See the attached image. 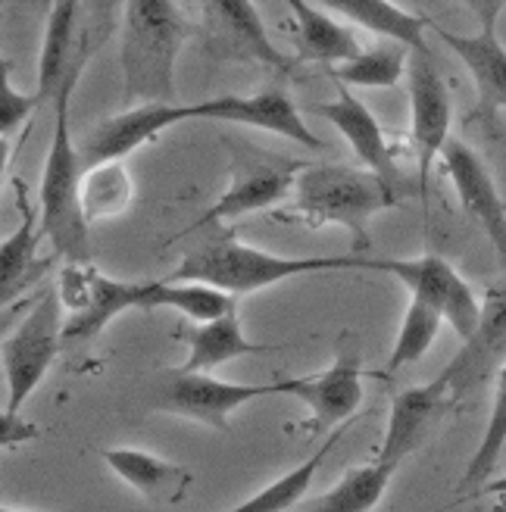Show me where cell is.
Masks as SVG:
<instances>
[{
  "mask_svg": "<svg viewBox=\"0 0 506 512\" xmlns=\"http://www.w3.org/2000/svg\"><path fill=\"white\" fill-rule=\"evenodd\" d=\"M400 203L391 178L372 169L332 166V163H303L297 169L294 200L282 210H272L275 222H303L313 232L325 225H338L350 235L353 250L366 256L372 247L369 222Z\"/></svg>",
  "mask_w": 506,
  "mask_h": 512,
  "instance_id": "cell-1",
  "label": "cell"
},
{
  "mask_svg": "<svg viewBox=\"0 0 506 512\" xmlns=\"http://www.w3.org/2000/svg\"><path fill=\"white\" fill-rule=\"evenodd\" d=\"M313 113L338 128V135L350 144V150L357 153L366 169L385 175L394 182L397 163H394V150L385 138V128L357 94H350L347 85H341V94L335 100L313 104Z\"/></svg>",
  "mask_w": 506,
  "mask_h": 512,
  "instance_id": "cell-20",
  "label": "cell"
},
{
  "mask_svg": "<svg viewBox=\"0 0 506 512\" xmlns=\"http://www.w3.org/2000/svg\"><path fill=\"white\" fill-rule=\"evenodd\" d=\"M457 400L460 397L450 391L444 375H438L428 384H416V388L397 391L391 400L385 441H382V447H378L375 459H385V463L400 466L403 459L413 456L419 447H425L428 441H432V434L453 413Z\"/></svg>",
  "mask_w": 506,
  "mask_h": 512,
  "instance_id": "cell-12",
  "label": "cell"
},
{
  "mask_svg": "<svg viewBox=\"0 0 506 512\" xmlns=\"http://www.w3.org/2000/svg\"><path fill=\"white\" fill-rule=\"evenodd\" d=\"M197 35L200 25L175 0H125L119 35L125 104H175V63Z\"/></svg>",
  "mask_w": 506,
  "mask_h": 512,
  "instance_id": "cell-2",
  "label": "cell"
},
{
  "mask_svg": "<svg viewBox=\"0 0 506 512\" xmlns=\"http://www.w3.org/2000/svg\"><path fill=\"white\" fill-rule=\"evenodd\" d=\"M503 447H506V363L497 369V378H494V403H491L485 434H482V441H478L472 459L466 463V472L460 478V488H457L460 503L485 491V484L497 472Z\"/></svg>",
  "mask_w": 506,
  "mask_h": 512,
  "instance_id": "cell-27",
  "label": "cell"
},
{
  "mask_svg": "<svg viewBox=\"0 0 506 512\" xmlns=\"http://www.w3.org/2000/svg\"><path fill=\"white\" fill-rule=\"evenodd\" d=\"M100 456H104V463L129 484V488H135L147 503H154V506L182 503L188 488L194 484V475L188 466L169 463V459L138 450V447H110Z\"/></svg>",
  "mask_w": 506,
  "mask_h": 512,
  "instance_id": "cell-21",
  "label": "cell"
},
{
  "mask_svg": "<svg viewBox=\"0 0 506 512\" xmlns=\"http://www.w3.org/2000/svg\"><path fill=\"white\" fill-rule=\"evenodd\" d=\"M457 4L466 7L475 16L478 29H482V32H497V19L506 10V0H457Z\"/></svg>",
  "mask_w": 506,
  "mask_h": 512,
  "instance_id": "cell-35",
  "label": "cell"
},
{
  "mask_svg": "<svg viewBox=\"0 0 506 512\" xmlns=\"http://www.w3.org/2000/svg\"><path fill=\"white\" fill-rule=\"evenodd\" d=\"M482 494H506V475L491 478V481L485 484V491H482Z\"/></svg>",
  "mask_w": 506,
  "mask_h": 512,
  "instance_id": "cell-36",
  "label": "cell"
},
{
  "mask_svg": "<svg viewBox=\"0 0 506 512\" xmlns=\"http://www.w3.org/2000/svg\"><path fill=\"white\" fill-rule=\"evenodd\" d=\"M16 185V207H19V225L16 232L0 244V291H4V306L25 288L32 278V269L38 266V244L44 238L41 232V207H35L29 191L22 182Z\"/></svg>",
  "mask_w": 506,
  "mask_h": 512,
  "instance_id": "cell-24",
  "label": "cell"
},
{
  "mask_svg": "<svg viewBox=\"0 0 506 512\" xmlns=\"http://www.w3.org/2000/svg\"><path fill=\"white\" fill-rule=\"evenodd\" d=\"M157 281H116L100 275L88 260L69 263L60 275V297L66 306L63 344L82 347L94 341L116 316L147 310V297Z\"/></svg>",
  "mask_w": 506,
  "mask_h": 512,
  "instance_id": "cell-5",
  "label": "cell"
},
{
  "mask_svg": "<svg viewBox=\"0 0 506 512\" xmlns=\"http://www.w3.org/2000/svg\"><path fill=\"white\" fill-rule=\"evenodd\" d=\"M363 375H369L353 350H341L338 360L319 375L303 378H285L282 394H294L310 406V425L316 431L338 428L341 422H350L353 413L363 403Z\"/></svg>",
  "mask_w": 506,
  "mask_h": 512,
  "instance_id": "cell-17",
  "label": "cell"
},
{
  "mask_svg": "<svg viewBox=\"0 0 506 512\" xmlns=\"http://www.w3.org/2000/svg\"><path fill=\"white\" fill-rule=\"evenodd\" d=\"M397 469L400 466L385 463V459H375L369 466L350 469L335 488H328L319 497H307L300 506L310 512H369L382 503Z\"/></svg>",
  "mask_w": 506,
  "mask_h": 512,
  "instance_id": "cell-26",
  "label": "cell"
},
{
  "mask_svg": "<svg viewBox=\"0 0 506 512\" xmlns=\"http://www.w3.org/2000/svg\"><path fill=\"white\" fill-rule=\"evenodd\" d=\"M282 394V381L275 384H235L222 381L207 372H182L172 369L166 384L157 394V409L160 413H172L191 422H200L216 431H229V416L235 409L247 406L257 397Z\"/></svg>",
  "mask_w": 506,
  "mask_h": 512,
  "instance_id": "cell-10",
  "label": "cell"
},
{
  "mask_svg": "<svg viewBox=\"0 0 506 512\" xmlns=\"http://www.w3.org/2000/svg\"><path fill=\"white\" fill-rule=\"evenodd\" d=\"M294 13V47L297 60L338 66L360 54V41L347 25L332 19L316 0H285Z\"/></svg>",
  "mask_w": 506,
  "mask_h": 512,
  "instance_id": "cell-22",
  "label": "cell"
},
{
  "mask_svg": "<svg viewBox=\"0 0 506 512\" xmlns=\"http://www.w3.org/2000/svg\"><path fill=\"white\" fill-rule=\"evenodd\" d=\"M75 88H66L54 104V135H50L44 178L38 191L41 232L57 247L66 263L88 260V228L82 210V160L79 144L69 132V100Z\"/></svg>",
  "mask_w": 506,
  "mask_h": 512,
  "instance_id": "cell-4",
  "label": "cell"
},
{
  "mask_svg": "<svg viewBox=\"0 0 506 512\" xmlns=\"http://www.w3.org/2000/svg\"><path fill=\"white\" fill-rule=\"evenodd\" d=\"M66 306L60 291H44L35 306L19 322L16 331L4 338V381L7 400L4 413H19L32 391L44 381L47 369L66 350L63 344Z\"/></svg>",
  "mask_w": 506,
  "mask_h": 512,
  "instance_id": "cell-6",
  "label": "cell"
},
{
  "mask_svg": "<svg viewBox=\"0 0 506 512\" xmlns=\"http://www.w3.org/2000/svg\"><path fill=\"white\" fill-rule=\"evenodd\" d=\"M241 297L222 291V288H213L207 281H175V278H166V281H157L154 291L147 297V310H175L182 313L185 319L191 322H210V319H219L222 313L235 310Z\"/></svg>",
  "mask_w": 506,
  "mask_h": 512,
  "instance_id": "cell-29",
  "label": "cell"
},
{
  "mask_svg": "<svg viewBox=\"0 0 506 512\" xmlns=\"http://www.w3.org/2000/svg\"><path fill=\"white\" fill-rule=\"evenodd\" d=\"M341 438V431H332V438H328L310 459H303V463L291 472H285L282 478H275L272 484H266L263 491H257L253 497L241 500L235 509L238 512H285V509H297L303 500L310 497V488H313V478L316 472L322 469L328 450H332Z\"/></svg>",
  "mask_w": 506,
  "mask_h": 512,
  "instance_id": "cell-31",
  "label": "cell"
},
{
  "mask_svg": "<svg viewBox=\"0 0 506 512\" xmlns=\"http://www.w3.org/2000/svg\"><path fill=\"white\" fill-rule=\"evenodd\" d=\"M303 163H285L275 157H247L232 169V182L219 194V200L204 213L200 225L235 222L250 213L272 210L288 194H294L297 169Z\"/></svg>",
  "mask_w": 506,
  "mask_h": 512,
  "instance_id": "cell-16",
  "label": "cell"
},
{
  "mask_svg": "<svg viewBox=\"0 0 506 512\" xmlns=\"http://www.w3.org/2000/svg\"><path fill=\"white\" fill-rule=\"evenodd\" d=\"M200 41L210 60L250 63L288 72L294 60L282 54L253 0H200Z\"/></svg>",
  "mask_w": 506,
  "mask_h": 512,
  "instance_id": "cell-7",
  "label": "cell"
},
{
  "mask_svg": "<svg viewBox=\"0 0 506 512\" xmlns=\"http://www.w3.org/2000/svg\"><path fill=\"white\" fill-rule=\"evenodd\" d=\"M38 438H41V428L35 422L22 419L19 413H0V444H4L7 450L32 444Z\"/></svg>",
  "mask_w": 506,
  "mask_h": 512,
  "instance_id": "cell-34",
  "label": "cell"
},
{
  "mask_svg": "<svg viewBox=\"0 0 506 512\" xmlns=\"http://www.w3.org/2000/svg\"><path fill=\"white\" fill-rule=\"evenodd\" d=\"M369 269L394 275L400 285L410 291V297L435 306L444 316V322L457 331L463 341L478 328L482 300L466 285V278L447 260H441V256L425 253V256H413V260H397V256H391V260H369Z\"/></svg>",
  "mask_w": 506,
  "mask_h": 512,
  "instance_id": "cell-9",
  "label": "cell"
},
{
  "mask_svg": "<svg viewBox=\"0 0 506 512\" xmlns=\"http://www.w3.org/2000/svg\"><path fill=\"white\" fill-rule=\"evenodd\" d=\"M316 4H322L325 10H332L350 22H357L366 32L400 41L413 50H428L425 29L432 25V19L403 10L394 0H316Z\"/></svg>",
  "mask_w": 506,
  "mask_h": 512,
  "instance_id": "cell-25",
  "label": "cell"
},
{
  "mask_svg": "<svg viewBox=\"0 0 506 512\" xmlns=\"http://www.w3.org/2000/svg\"><path fill=\"white\" fill-rule=\"evenodd\" d=\"M185 344H188V356L179 366H175L182 372H210L216 366L238 360V356H253V353L275 350V344H253V341L244 338L241 319H238V306L229 313H222L219 319L194 322Z\"/></svg>",
  "mask_w": 506,
  "mask_h": 512,
  "instance_id": "cell-23",
  "label": "cell"
},
{
  "mask_svg": "<svg viewBox=\"0 0 506 512\" xmlns=\"http://www.w3.org/2000/svg\"><path fill=\"white\" fill-rule=\"evenodd\" d=\"M506 363V285L488 288L482 300V319L478 328L463 341V350L453 356L450 366L441 372L450 391L463 397L472 388H478L491 369H500Z\"/></svg>",
  "mask_w": 506,
  "mask_h": 512,
  "instance_id": "cell-18",
  "label": "cell"
},
{
  "mask_svg": "<svg viewBox=\"0 0 506 512\" xmlns=\"http://www.w3.org/2000/svg\"><path fill=\"white\" fill-rule=\"evenodd\" d=\"M441 163H444V172L450 178L453 191L460 197L463 213L488 235V241L494 244V253L506 266V200L497 194L491 169L469 144L457 138L447 141Z\"/></svg>",
  "mask_w": 506,
  "mask_h": 512,
  "instance_id": "cell-14",
  "label": "cell"
},
{
  "mask_svg": "<svg viewBox=\"0 0 506 512\" xmlns=\"http://www.w3.org/2000/svg\"><path fill=\"white\" fill-rule=\"evenodd\" d=\"M441 325H444V316L435 310V306L410 297L407 313H403V322H400V331H397L394 350H391L388 363H385V372H378V378H391L400 369L416 366L422 356L432 350Z\"/></svg>",
  "mask_w": 506,
  "mask_h": 512,
  "instance_id": "cell-32",
  "label": "cell"
},
{
  "mask_svg": "<svg viewBox=\"0 0 506 512\" xmlns=\"http://www.w3.org/2000/svg\"><path fill=\"white\" fill-rule=\"evenodd\" d=\"M135 197L132 172L125 160H110L82 169V210L88 222H107L129 210Z\"/></svg>",
  "mask_w": 506,
  "mask_h": 512,
  "instance_id": "cell-30",
  "label": "cell"
},
{
  "mask_svg": "<svg viewBox=\"0 0 506 512\" xmlns=\"http://www.w3.org/2000/svg\"><path fill=\"white\" fill-rule=\"evenodd\" d=\"M432 32L460 57V63L469 69L475 82V110L472 119L485 122L494 132V122L500 113H506V47L497 38V32H482L478 35H457L447 32L441 25L432 22Z\"/></svg>",
  "mask_w": 506,
  "mask_h": 512,
  "instance_id": "cell-19",
  "label": "cell"
},
{
  "mask_svg": "<svg viewBox=\"0 0 506 512\" xmlns=\"http://www.w3.org/2000/svg\"><path fill=\"white\" fill-rule=\"evenodd\" d=\"M335 269H369V256H278L235 238H213L194 247L179 263V269H172L166 278L207 281V285L235 297H247L253 291L278 285V281Z\"/></svg>",
  "mask_w": 506,
  "mask_h": 512,
  "instance_id": "cell-3",
  "label": "cell"
},
{
  "mask_svg": "<svg viewBox=\"0 0 506 512\" xmlns=\"http://www.w3.org/2000/svg\"><path fill=\"white\" fill-rule=\"evenodd\" d=\"M91 50L94 44L82 29L79 0H54L38 57V97L44 107L57 104V97L66 88L79 85Z\"/></svg>",
  "mask_w": 506,
  "mask_h": 512,
  "instance_id": "cell-13",
  "label": "cell"
},
{
  "mask_svg": "<svg viewBox=\"0 0 506 512\" xmlns=\"http://www.w3.org/2000/svg\"><path fill=\"white\" fill-rule=\"evenodd\" d=\"M179 122H188L185 104H138L119 116L97 122L79 141L82 169L132 157L138 147L150 144L157 135H163L166 128L179 125Z\"/></svg>",
  "mask_w": 506,
  "mask_h": 512,
  "instance_id": "cell-15",
  "label": "cell"
},
{
  "mask_svg": "<svg viewBox=\"0 0 506 512\" xmlns=\"http://www.w3.org/2000/svg\"><path fill=\"white\" fill-rule=\"evenodd\" d=\"M41 104L38 91L35 94H22L13 88V79H10V60L0 63V138H4V160L10 153V138L16 128L29 119Z\"/></svg>",
  "mask_w": 506,
  "mask_h": 512,
  "instance_id": "cell-33",
  "label": "cell"
},
{
  "mask_svg": "<svg viewBox=\"0 0 506 512\" xmlns=\"http://www.w3.org/2000/svg\"><path fill=\"white\" fill-rule=\"evenodd\" d=\"M185 107H188V119L247 125L257 128V132L288 138L291 144H300L307 150H325V141L307 125L297 104L282 88H263L257 94H219Z\"/></svg>",
  "mask_w": 506,
  "mask_h": 512,
  "instance_id": "cell-11",
  "label": "cell"
},
{
  "mask_svg": "<svg viewBox=\"0 0 506 512\" xmlns=\"http://www.w3.org/2000/svg\"><path fill=\"white\" fill-rule=\"evenodd\" d=\"M410 54L413 47L385 38L372 50H360L357 57H350L338 66H332V79L347 85V88H394L403 72L410 69Z\"/></svg>",
  "mask_w": 506,
  "mask_h": 512,
  "instance_id": "cell-28",
  "label": "cell"
},
{
  "mask_svg": "<svg viewBox=\"0 0 506 512\" xmlns=\"http://www.w3.org/2000/svg\"><path fill=\"white\" fill-rule=\"evenodd\" d=\"M407 75H410V147L416 160V191L425 203L432 169L450 141L453 104L444 75L435 66L432 50H413Z\"/></svg>",
  "mask_w": 506,
  "mask_h": 512,
  "instance_id": "cell-8",
  "label": "cell"
}]
</instances>
